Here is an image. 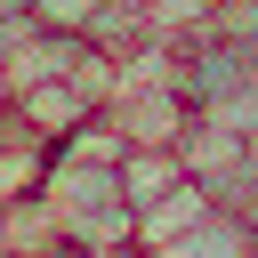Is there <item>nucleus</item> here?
<instances>
[{
    "mask_svg": "<svg viewBox=\"0 0 258 258\" xmlns=\"http://www.w3.org/2000/svg\"><path fill=\"white\" fill-rule=\"evenodd\" d=\"M177 161H185V177H202V185H210V177L242 169V161H250V145H242L234 129H218V121H202V113H194V121H185V137H177Z\"/></svg>",
    "mask_w": 258,
    "mask_h": 258,
    "instance_id": "nucleus-5",
    "label": "nucleus"
},
{
    "mask_svg": "<svg viewBox=\"0 0 258 258\" xmlns=\"http://www.w3.org/2000/svg\"><path fill=\"white\" fill-rule=\"evenodd\" d=\"M177 177H185L177 145H129V153H121V202H129V210H145V202L169 194Z\"/></svg>",
    "mask_w": 258,
    "mask_h": 258,
    "instance_id": "nucleus-6",
    "label": "nucleus"
},
{
    "mask_svg": "<svg viewBox=\"0 0 258 258\" xmlns=\"http://www.w3.org/2000/svg\"><path fill=\"white\" fill-rule=\"evenodd\" d=\"M0 258H8V194H0Z\"/></svg>",
    "mask_w": 258,
    "mask_h": 258,
    "instance_id": "nucleus-12",
    "label": "nucleus"
},
{
    "mask_svg": "<svg viewBox=\"0 0 258 258\" xmlns=\"http://www.w3.org/2000/svg\"><path fill=\"white\" fill-rule=\"evenodd\" d=\"M97 8H105V0H32V24H48V32H89Z\"/></svg>",
    "mask_w": 258,
    "mask_h": 258,
    "instance_id": "nucleus-10",
    "label": "nucleus"
},
{
    "mask_svg": "<svg viewBox=\"0 0 258 258\" xmlns=\"http://www.w3.org/2000/svg\"><path fill=\"white\" fill-rule=\"evenodd\" d=\"M40 202L56 210V226H89V218H113L129 210L121 202V161H81V153H56L48 145V177H40Z\"/></svg>",
    "mask_w": 258,
    "mask_h": 258,
    "instance_id": "nucleus-1",
    "label": "nucleus"
},
{
    "mask_svg": "<svg viewBox=\"0 0 258 258\" xmlns=\"http://www.w3.org/2000/svg\"><path fill=\"white\" fill-rule=\"evenodd\" d=\"M202 121H218V129H234L242 145H258V73H250L242 89H226L218 105H202Z\"/></svg>",
    "mask_w": 258,
    "mask_h": 258,
    "instance_id": "nucleus-8",
    "label": "nucleus"
},
{
    "mask_svg": "<svg viewBox=\"0 0 258 258\" xmlns=\"http://www.w3.org/2000/svg\"><path fill=\"white\" fill-rule=\"evenodd\" d=\"M89 113H105V105H89L81 81H32V89H16V121H24L40 145H64Z\"/></svg>",
    "mask_w": 258,
    "mask_h": 258,
    "instance_id": "nucleus-4",
    "label": "nucleus"
},
{
    "mask_svg": "<svg viewBox=\"0 0 258 258\" xmlns=\"http://www.w3.org/2000/svg\"><path fill=\"white\" fill-rule=\"evenodd\" d=\"M210 40H226V48H250L258 56V0H210V24H202Z\"/></svg>",
    "mask_w": 258,
    "mask_h": 258,
    "instance_id": "nucleus-9",
    "label": "nucleus"
},
{
    "mask_svg": "<svg viewBox=\"0 0 258 258\" xmlns=\"http://www.w3.org/2000/svg\"><path fill=\"white\" fill-rule=\"evenodd\" d=\"M105 113H113V129L129 145H177L185 121H194V105L177 97V81H121Z\"/></svg>",
    "mask_w": 258,
    "mask_h": 258,
    "instance_id": "nucleus-2",
    "label": "nucleus"
},
{
    "mask_svg": "<svg viewBox=\"0 0 258 258\" xmlns=\"http://www.w3.org/2000/svg\"><path fill=\"white\" fill-rule=\"evenodd\" d=\"M145 258H250V226L234 210H210L194 234H177L169 250H145Z\"/></svg>",
    "mask_w": 258,
    "mask_h": 258,
    "instance_id": "nucleus-7",
    "label": "nucleus"
},
{
    "mask_svg": "<svg viewBox=\"0 0 258 258\" xmlns=\"http://www.w3.org/2000/svg\"><path fill=\"white\" fill-rule=\"evenodd\" d=\"M250 258H258V226H250Z\"/></svg>",
    "mask_w": 258,
    "mask_h": 258,
    "instance_id": "nucleus-13",
    "label": "nucleus"
},
{
    "mask_svg": "<svg viewBox=\"0 0 258 258\" xmlns=\"http://www.w3.org/2000/svg\"><path fill=\"white\" fill-rule=\"evenodd\" d=\"M210 210H218V202H210V185H202V177H177L169 194H153L145 210H129V242H137V250H169V242H177V234H194Z\"/></svg>",
    "mask_w": 258,
    "mask_h": 258,
    "instance_id": "nucleus-3",
    "label": "nucleus"
},
{
    "mask_svg": "<svg viewBox=\"0 0 258 258\" xmlns=\"http://www.w3.org/2000/svg\"><path fill=\"white\" fill-rule=\"evenodd\" d=\"M0 113H16V89H8V64H0Z\"/></svg>",
    "mask_w": 258,
    "mask_h": 258,
    "instance_id": "nucleus-11",
    "label": "nucleus"
}]
</instances>
